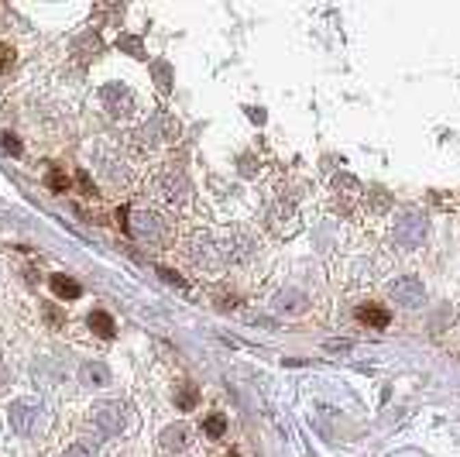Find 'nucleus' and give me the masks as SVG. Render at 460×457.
I'll return each instance as SVG.
<instances>
[{"label": "nucleus", "instance_id": "21", "mask_svg": "<svg viewBox=\"0 0 460 457\" xmlns=\"http://www.w3.org/2000/svg\"><path fill=\"white\" fill-rule=\"evenodd\" d=\"M151 73H155V79H158V90L165 93V90L172 86V83H168V66H165V62H158V66H151Z\"/></svg>", "mask_w": 460, "mask_h": 457}, {"label": "nucleus", "instance_id": "7", "mask_svg": "<svg viewBox=\"0 0 460 457\" xmlns=\"http://www.w3.org/2000/svg\"><path fill=\"white\" fill-rule=\"evenodd\" d=\"M100 97H103V107L110 110V117H131V114H134V97H131L127 86L110 83V86H103Z\"/></svg>", "mask_w": 460, "mask_h": 457}, {"label": "nucleus", "instance_id": "32", "mask_svg": "<svg viewBox=\"0 0 460 457\" xmlns=\"http://www.w3.org/2000/svg\"><path fill=\"white\" fill-rule=\"evenodd\" d=\"M230 457H238V454H230Z\"/></svg>", "mask_w": 460, "mask_h": 457}, {"label": "nucleus", "instance_id": "27", "mask_svg": "<svg viewBox=\"0 0 460 457\" xmlns=\"http://www.w3.org/2000/svg\"><path fill=\"white\" fill-rule=\"evenodd\" d=\"M158 275H162L165 282H172V286H186V282H182V279H179V275L172 272V269H158Z\"/></svg>", "mask_w": 460, "mask_h": 457}, {"label": "nucleus", "instance_id": "14", "mask_svg": "<svg viewBox=\"0 0 460 457\" xmlns=\"http://www.w3.org/2000/svg\"><path fill=\"white\" fill-rule=\"evenodd\" d=\"M86 323H90V330H93V334H100V337H114V334H117L114 317H110V313H103V310H93V313L86 317Z\"/></svg>", "mask_w": 460, "mask_h": 457}, {"label": "nucleus", "instance_id": "26", "mask_svg": "<svg viewBox=\"0 0 460 457\" xmlns=\"http://www.w3.org/2000/svg\"><path fill=\"white\" fill-rule=\"evenodd\" d=\"M45 320H49L52 327H62V313H59L55 306H45Z\"/></svg>", "mask_w": 460, "mask_h": 457}, {"label": "nucleus", "instance_id": "13", "mask_svg": "<svg viewBox=\"0 0 460 457\" xmlns=\"http://www.w3.org/2000/svg\"><path fill=\"white\" fill-rule=\"evenodd\" d=\"M52 293L59 299H79L83 296V286L76 279H69V275H52Z\"/></svg>", "mask_w": 460, "mask_h": 457}, {"label": "nucleus", "instance_id": "8", "mask_svg": "<svg viewBox=\"0 0 460 457\" xmlns=\"http://www.w3.org/2000/svg\"><path fill=\"white\" fill-rule=\"evenodd\" d=\"M38 406L35 402H28V399H18L14 406H11V423L21 430V433H31L35 426H38Z\"/></svg>", "mask_w": 460, "mask_h": 457}, {"label": "nucleus", "instance_id": "3", "mask_svg": "<svg viewBox=\"0 0 460 457\" xmlns=\"http://www.w3.org/2000/svg\"><path fill=\"white\" fill-rule=\"evenodd\" d=\"M186 255H189V262H192L196 269H206V272H213V269H220V265L230 262V258H227V245H216L209 234H192Z\"/></svg>", "mask_w": 460, "mask_h": 457}, {"label": "nucleus", "instance_id": "5", "mask_svg": "<svg viewBox=\"0 0 460 457\" xmlns=\"http://www.w3.org/2000/svg\"><path fill=\"white\" fill-rule=\"evenodd\" d=\"M385 293H388V299H392L395 306H402V310H419V306L426 303V286H422V279H416V275H398V279H392Z\"/></svg>", "mask_w": 460, "mask_h": 457}, {"label": "nucleus", "instance_id": "19", "mask_svg": "<svg viewBox=\"0 0 460 457\" xmlns=\"http://www.w3.org/2000/svg\"><path fill=\"white\" fill-rule=\"evenodd\" d=\"M117 49L131 52L134 59H144V49H141V38H134V35H120V38H117Z\"/></svg>", "mask_w": 460, "mask_h": 457}, {"label": "nucleus", "instance_id": "22", "mask_svg": "<svg viewBox=\"0 0 460 457\" xmlns=\"http://www.w3.org/2000/svg\"><path fill=\"white\" fill-rule=\"evenodd\" d=\"M368 196H371V206H374V210H388V203H392V196H388L385 189H371Z\"/></svg>", "mask_w": 460, "mask_h": 457}, {"label": "nucleus", "instance_id": "16", "mask_svg": "<svg viewBox=\"0 0 460 457\" xmlns=\"http://www.w3.org/2000/svg\"><path fill=\"white\" fill-rule=\"evenodd\" d=\"M196 402H199V388L186 382V385L179 388V395H175V406H179L182 412H189V409H196Z\"/></svg>", "mask_w": 460, "mask_h": 457}, {"label": "nucleus", "instance_id": "11", "mask_svg": "<svg viewBox=\"0 0 460 457\" xmlns=\"http://www.w3.org/2000/svg\"><path fill=\"white\" fill-rule=\"evenodd\" d=\"M357 320L368 323V327H374V330H385L388 320H392V313L381 310V306H374V303H368V306H357Z\"/></svg>", "mask_w": 460, "mask_h": 457}, {"label": "nucleus", "instance_id": "29", "mask_svg": "<svg viewBox=\"0 0 460 457\" xmlns=\"http://www.w3.org/2000/svg\"><path fill=\"white\" fill-rule=\"evenodd\" d=\"M327 351H350V341H330Z\"/></svg>", "mask_w": 460, "mask_h": 457}, {"label": "nucleus", "instance_id": "18", "mask_svg": "<svg viewBox=\"0 0 460 457\" xmlns=\"http://www.w3.org/2000/svg\"><path fill=\"white\" fill-rule=\"evenodd\" d=\"M223 430H227V419H223L220 412L206 416V423H203V433H206V436H213V440H216V436H223Z\"/></svg>", "mask_w": 460, "mask_h": 457}, {"label": "nucleus", "instance_id": "6", "mask_svg": "<svg viewBox=\"0 0 460 457\" xmlns=\"http://www.w3.org/2000/svg\"><path fill=\"white\" fill-rule=\"evenodd\" d=\"M155 193L165 196L168 203H186L189 199V182H186V175L179 169H162L155 175Z\"/></svg>", "mask_w": 460, "mask_h": 457}, {"label": "nucleus", "instance_id": "30", "mask_svg": "<svg viewBox=\"0 0 460 457\" xmlns=\"http://www.w3.org/2000/svg\"><path fill=\"white\" fill-rule=\"evenodd\" d=\"M248 117H251V121H258V124H265V110H258V107H251V110H248Z\"/></svg>", "mask_w": 460, "mask_h": 457}, {"label": "nucleus", "instance_id": "20", "mask_svg": "<svg viewBox=\"0 0 460 457\" xmlns=\"http://www.w3.org/2000/svg\"><path fill=\"white\" fill-rule=\"evenodd\" d=\"M11 66H14V45L0 42V73H8Z\"/></svg>", "mask_w": 460, "mask_h": 457}, {"label": "nucleus", "instance_id": "17", "mask_svg": "<svg viewBox=\"0 0 460 457\" xmlns=\"http://www.w3.org/2000/svg\"><path fill=\"white\" fill-rule=\"evenodd\" d=\"M45 186H49L52 193H66V189H69V175H66L62 169H49V175H45Z\"/></svg>", "mask_w": 460, "mask_h": 457}, {"label": "nucleus", "instance_id": "28", "mask_svg": "<svg viewBox=\"0 0 460 457\" xmlns=\"http://www.w3.org/2000/svg\"><path fill=\"white\" fill-rule=\"evenodd\" d=\"M241 172H244V175H255V158L244 155V158H241Z\"/></svg>", "mask_w": 460, "mask_h": 457}, {"label": "nucleus", "instance_id": "25", "mask_svg": "<svg viewBox=\"0 0 460 457\" xmlns=\"http://www.w3.org/2000/svg\"><path fill=\"white\" fill-rule=\"evenodd\" d=\"M76 182H79V189H83L86 196H93V179H90V172H76Z\"/></svg>", "mask_w": 460, "mask_h": 457}, {"label": "nucleus", "instance_id": "23", "mask_svg": "<svg viewBox=\"0 0 460 457\" xmlns=\"http://www.w3.org/2000/svg\"><path fill=\"white\" fill-rule=\"evenodd\" d=\"M66 457H97V454H93L86 443H73V447L66 450Z\"/></svg>", "mask_w": 460, "mask_h": 457}, {"label": "nucleus", "instance_id": "2", "mask_svg": "<svg viewBox=\"0 0 460 457\" xmlns=\"http://www.w3.org/2000/svg\"><path fill=\"white\" fill-rule=\"evenodd\" d=\"M392 238H395L398 248L416 251V248L422 245V238H426V213L416 210V206H405V210L395 217V223H392Z\"/></svg>", "mask_w": 460, "mask_h": 457}, {"label": "nucleus", "instance_id": "31", "mask_svg": "<svg viewBox=\"0 0 460 457\" xmlns=\"http://www.w3.org/2000/svg\"><path fill=\"white\" fill-rule=\"evenodd\" d=\"M0 385H4V365H0Z\"/></svg>", "mask_w": 460, "mask_h": 457}, {"label": "nucleus", "instance_id": "4", "mask_svg": "<svg viewBox=\"0 0 460 457\" xmlns=\"http://www.w3.org/2000/svg\"><path fill=\"white\" fill-rule=\"evenodd\" d=\"M90 419H93V426H97L100 433L117 436V433H124V430H127V406H124L120 399L97 402V406L90 409Z\"/></svg>", "mask_w": 460, "mask_h": 457}, {"label": "nucleus", "instance_id": "12", "mask_svg": "<svg viewBox=\"0 0 460 457\" xmlns=\"http://www.w3.org/2000/svg\"><path fill=\"white\" fill-rule=\"evenodd\" d=\"M79 378H83V385H93V388L110 385V371H107V365H100V361H86V365L79 368Z\"/></svg>", "mask_w": 460, "mask_h": 457}, {"label": "nucleus", "instance_id": "15", "mask_svg": "<svg viewBox=\"0 0 460 457\" xmlns=\"http://www.w3.org/2000/svg\"><path fill=\"white\" fill-rule=\"evenodd\" d=\"M275 306H279L282 313H303V306H306V296H303V293H296V289H289V293H279Z\"/></svg>", "mask_w": 460, "mask_h": 457}, {"label": "nucleus", "instance_id": "9", "mask_svg": "<svg viewBox=\"0 0 460 457\" xmlns=\"http://www.w3.org/2000/svg\"><path fill=\"white\" fill-rule=\"evenodd\" d=\"M100 49H103L100 35H97V32H86V35H79V38H76L73 55H76V62H79V66H86L90 59H97V55H100Z\"/></svg>", "mask_w": 460, "mask_h": 457}, {"label": "nucleus", "instance_id": "10", "mask_svg": "<svg viewBox=\"0 0 460 457\" xmlns=\"http://www.w3.org/2000/svg\"><path fill=\"white\" fill-rule=\"evenodd\" d=\"M162 447H165V450H186V447H189V426H186V423L165 426V430H162Z\"/></svg>", "mask_w": 460, "mask_h": 457}, {"label": "nucleus", "instance_id": "24", "mask_svg": "<svg viewBox=\"0 0 460 457\" xmlns=\"http://www.w3.org/2000/svg\"><path fill=\"white\" fill-rule=\"evenodd\" d=\"M4 151H8V155H21V141H18L14 134H4Z\"/></svg>", "mask_w": 460, "mask_h": 457}, {"label": "nucleus", "instance_id": "1", "mask_svg": "<svg viewBox=\"0 0 460 457\" xmlns=\"http://www.w3.org/2000/svg\"><path fill=\"white\" fill-rule=\"evenodd\" d=\"M134 220H127V234H134L138 241H148V245H168L172 238V223L158 213V210H138L131 213Z\"/></svg>", "mask_w": 460, "mask_h": 457}]
</instances>
